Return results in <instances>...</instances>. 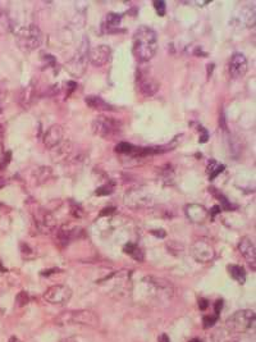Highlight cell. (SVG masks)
<instances>
[{"label":"cell","mask_w":256,"mask_h":342,"mask_svg":"<svg viewBox=\"0 0 256 342\" xmlns=\"http://www.w3.org/2000/svg\"><path fill=\"white\" fill-rule=\"evenodd\" d=\"M254 320H255V313H254V310H238V312H236L227 319L226 327L230 332L237 335V333H243L249 331L253 327Z\"/></svg>","instance_id":"8992f818"},{"label":"cell","mask_w":256,"mask_h":342,"mask_svg":"<svg viewBox=\"0 0 256 342\" xmlns=\"http://www.w3.org/2000/svg\"><path fill=\"white\" fill-rule=\"evenodd\" d=\"M123 251L126 254H128V255L132 258V259L137 260V262H142L143 260V251L142 249H141L140 246L136 245V244H132V243H128L124 245L123 247Z\"/></svg>","instance_id":"7402d4cb"},{"label":"cell","mask_w":256,"mask_h":342,"mask_svg":"<svg viewBox=\"0 0 256 342\" xmlns=\"http://www.w3.org/2000/svg\"><path fill=\"white\" fill-rule=\"evenodd\" d=\"M4 97H5V90H4L3 85L0 83V100H3Z\"/></svg>","instance_id":"d590c367"},{"label":"cell","mask_w":256,"mask_h":342,"mask_svg":"<svg viewBox=\"0 0 256 342\" xmlns=\"http://www.w3.org/2000/svg\"><path fill=\"white\" fill-rule=\"evenodd\" d=\"M17 44L23 51H31L40 48L43 44V32L36 24H28L22 27L17 32Z\"/></svg>","instance_id":"5b68a950"},{"label":"cell","mask_w":256,"mask_h":342,"mask_svg":"<svg viewBox=\"0 0 256 342\" xmlns=\"http://www.w3.org/2000/svg\"><path fill=\"white\" fill-rule=\"evenodd\" d=\"M209 306V302L207 299H199V308L200 310H207Z\"/></svg>","instance_id":"d6a6232c"},{"label":"cell","mask_w":256,"mask_h":342,"mask_svg":"<svg viewBox=\"0 0 256 342\" xmlns=\"http://www.w3.org/2000/svg\"><path fill=\"white\" fill-rule=\"evenodd\" d=\"M151 233H153V235H155V237H165L166 236L165 231H163V229H159V231H151Z\"/></svg>","instance_id":"836d02e7"},{"label":"cell","mask_w":256,"mask_h":342,"mask_svg":"<svg viewBox=\"0 0 256 342\" xmlns=\"http://www.w3.org/2000/svg\"><path fill=\"white\" fill-rule=\"evenodd\" d=\"M60 342H76L74 341V339H72V337H70V339H64V340H62Z\"/></svg>","instance_id":"f35d334b"},{"label":"cell","mask_w":256,"mask_h":342,"mask_svg":"<svg viewBox=\"0 0 256 342\" xmlns=\"http://www.w3.org/2000/svg\"><path fill=\"white\" fill-rule=\"evenodd\" d=\"M222 306H223V301H222V300H216L215 305H214V310H215V316L216 317H218L220 314Z\"/></svg>","instance_id":"1f68e13d"},{"label":"cell","mask_w":256,"mask_h":342,"mask_svg":"<svg viewBox=\"0 0 256 342\" xmlns=\"http://www.w3.org/2000/svg\"><path fill=\"white\" fill-rule=\"evenodd\" d=\"M124 203L133 209H143L153 206L154 200L151 194L142 189H131L124 196Z\"/></svg>","instance_id":"ba28073f"},{"label":"cell","mask_w":256,"mask_h":342,"mask_svg":"<svg viewBox=\"0 0 256 342\" xmlns=\"http://www.w3.org/2000/svg\"><path fill=\"white\" fill-rule=\"evenodd\" d=\"M158 342H170L169 336L165 335V333H163V335H160L159 337H158Z\"/></svg>","instance_id":"e575fe53"},{"label":"cell","mask_w":256,"mask_h":342,"mask_svg":"<svg viewBox=\"0 0 256 342\" xmlns=\"http://www.w3.org/2000/svg\"><path fill=\"white\" fill-rule=\"evenodd\" d=\"M93 132L104 139H114L122 132V122L109 114H100L93 121Z\"/></svg>","instance_id":"3957f363"},{"label":"cell","mask_w":256,"mask_h":342,"mask_svg":"<svg viewBox=\"0 0 256 342\" xmlns=\"http://www.w3.org/2000/svg\"><path fill=\"white\" fill-rule=\"evenodd\" d=\"M58 326H67V324H81L87 327L99 326V317L91 310H67L60 313L57 318L54 319Z\"/></svg>","instance_id":"7a4b0ae2"},{"label":"cell","mask_w":256,"mask_h":342,"mask_svg":"<svg viewBox=\"0 0 256 342\" xmlns=\"http://www.w3.org/2000/svg\"><path fill=\"white\" fill-rule=\"evenodd\" d=\"M33 177H35V181H36L39 185H43V183L47 182L51 177H53V171L50 167H39L35 173H33Z\"/></svg>","instance_id":"ffe728a7"},{"label":"cell","mask_w":256,"mask_h":342,"mask_svg":"<svg viewBox=\"0 0 256 342\" xmlns=\"http://www.w3.org/2000/svg\"><path fill=\"white\" fill-rule=\"evenodd\" d=\"M89 51H90V43L87 37H83L80 48L77 50L74 55L66 63L67 71L70 72V76L82 77L87 70L89 64Z\"/></svg>","instance_id":"277c9868"},{"label":"cell","mask_w":256,"mask_h":342,"mask_svg":"<svg viewBox=\"0 0 256 342\" xmlns=\"http://www.w3.org/2000/svg\"><path fill=\"white\" fill-rule=\"evenodd\" d=\"M247 59L242 53H234L230 60V74L232 78H242L247 72Z\"/></svg>","instance_id":"5bb4252c"},{"label":"cell","mask_w":256,"mask_h":342,"mask_svg":"<svg viewBox=\"0 0 256 342\" xmlns=\"http://www.w3.org/2000/svg\"><path fill=\"white\" fill-rule=\"evenodd\" d=\"M72 297V290L66 285H54L45 291L44 299L53 305H64Z\"/></svg>","instance_id":"9c48e42d"},{"label":"cell","mask_w":256,"mask_h":342,"mask_svg":"<svg viewBox=\"0 0 256 342\" xmlns=\"http://www.w3.org/2000/svg\"><path fill=\"white\" fill-rule=\"evenodd\" d=\"M73 153V144L70 140L64 139L57 147L50 149V158L54 163H64L70 159Z\"/></svg>","instance_id":"8fae6325"},{"label":"cell","mask_w":256,"mask_h":342,"mask_svg":"<svg viewBox=\"0 0 256 342\" xmlns=\"http://www.w3.org/2000/svg\"><path fill=\"white\" fill-rule=\"evenodd\" d=\"M191 255L199 263H210L215 258V250L207 240H197L191 246Z\"/></svg>","instance_id":"30bf717a"},{"label":"cell","mask_w":256,"mask_h":342,"mask_svg":"<svg viewBox=\"0 0 256 342\" xmlns=\"http://www.w3.org/2000/svg\"><path fill=\"white\" fill-rule=\"evenodd\" d=\"M186 210H187V217H188L192 222L200 223L207 220V217H208L207 209L203 208V206L195 205V204H193V205L187 206Z\"/></svg>","instance_id":"ac0fdd59"},{"label":"cell","mask_w":256,"mask_h":342,"mask_svg":"<svg viewBox=\"0 0 256 342\" xmlns=\"http://www.w3.org/2000/svg\"><path fill=\"white\" fill-rule=\"evenodd\" d=\"M112 212H114V208H110V209H104L103 212L100 213V216H105V214H110Z\"/></svg>","instance_id":"8d00e7d4"},{"label":"cell","mask_w":256,"mask_h":342,"mask_svg":"<svg viewBox=\"0 0 256 342\" xmlns=\"http://www.w3.org/2000/svg\"><path fill=\"white\" fill-rule=\"evenodd\" d=\"M32 218L35 222V227L44 235H50V233H54L57 231V220L54 218V216L49 210L44 209L37 204L33 206Z\"/></svg>","instance_id":"52a82bcc"},{"label":"cell","mask_w":256,"mask_h":342,"mask_svg":"<svg viewBox=\"0 0 256 342\" xmlns=\"http://www.w3.org/2000/svg\"><path fill=\"white\" fill-rule=\"evenodd\" d=\"M28 300H30V297H28V293H24V291H21V293H18L16 297V304L20 306V308H22V306H24L28 304Z\"/></svg>","instance_id":"83f0119b"},{"label":"cell","mask_w":256,"mask_h":342,"mask_svg":"<svg viewBox=\"0 0 256 342\" xmlns=\"http://www.w3.org/2000/svg\"><path fill=\"white\" fill-rule=\"evenodd\" d=\"M8 342H22V341H21V340L18 339V337H16V336H12V337H10L9 341H8Z\"/></svg>","instance_id":"74e56055"},{"label":"cell","mask_w":256,"mask_h":342,"mask_svg":"<svg viewBox=\"0 0 256 342\" xmlns=\"http://www.w3.org/2000/svg\"><path fill=\"white\" fill-rule=\"evenodd\" d=\"M4 185H5V181H4V179L1 178V177H0V189H1V187H3Z\"/></svg>","instance_id":"ab89813d"},{"label":"cell","mask_w":256,"mask_h":342,"mask_svg":"<svg viewBox=\"0 0 256 342\" xmlns=\"http://www.w3.org/2000/svg\"><path fill=\"white\" fill-rule=\"evenodd\" d=\"M216 319H218V317L214 314V316H207V317H204V319H203V327L205 329H208V328H211V327L214 326L216 323Z\"/></svg>","instance_id":"f1b7e54d"},{"label":"cell","mask_w":256,"mask_h":342,"mask_svg":"<svg viewBox=\"0 0 256 342\" xmlns=\"http://www.w3.org/2000/svg\"><path fill=\"white\" fill-rule=\"evenodd\" d=\"M238 250H240L241 255L250 263H255V256H256V251H255V245L249 237H242L238 244Z\"/></svg>","instance_id":"2e32d148"},{"label":"cell","mask_w":256,"mask_h":342,"mask_svg":"<svg viewBox=\"0 0 256 342\" xmlns=\"http://www.w3.org/2000/svg\"><path fill=\"white\" fill-rule=\"evenodd\" d=\"M228 272L232 276V278L238 283H245V281H246V272L241 266L231 264V266H228Z\"/></svg>","instance_id":"603a6c76"},{"label":"cell","mask_w":256,"mask_h":342,"mask_svg":"<svg viewBox=\"0 0 256 342\" xmlns=\"http://www.w3.org/2000/svg\"><path fill=\"white\" fill-rule=\"evenodd\" d=\"M35 97H36V90H35L33 85H28V86H26L21 91L20 104L23 106V108H27V106L32 104Z\"/></svg>","instance_id":"d6986e66"},{"label":"cell","mask_w":256,"mask_h":342,"mask_svg":"<svg viewBox=\"0 0 256 342\" xmlns=\"http://www.w3.org/2000/svg\"><path fill=\"white\" fill-rule=\"evenodd\" d=\"M70 213H72V216L78 217V218H80V217H82V214H83L82 209H81L78 204H74V205H72V210H70Z\"/></svg>","instance_id":"4dcf8cb0"},{"label":"cell","mask_w":256,"mask_h":342,"mask_svg":"<svg viewBox=\"0 0 256 342\" xmlns=\"http://www.w3.org/2000/svg\"><path fill=\"white\" fill-rule=\"evenodd\" d=\"M0 270H4L3 267H1V263H0Z\"/></svg>","instance_id":"b9f144b4"},{"label":"cell","mask_w":256,"mask_h":342,"mask_svg":"<svg viewBox=\"0 0 256 342\" xmlns=\"http://www.w3.org/2000/svg\"><path fill=\"white\" fill-rule=\"evenodd\" d=\"M214 342H237L234 333L230 332L228 329H218L213 335Z\"/></svg>","instance_id":"cb8c5ba5"},{"label":"cell","mask_w":256,"mask_h":342,"mask_svg":"<svg viewBox=\"0 0 256 342\" xmlns=\"http://www.w3.org/2000/svg\"><path fill=\"white\" fill-rule=\"evenodd\" d=\"M188 342H203V340H200V339H192V340H190Z\"/></svg>","instance_id":"60d3db41"},{"label":"cell","mask_w":256,"mask_h":342,"mask_svg":"<svg viewBox=\"0 0 256 342\" xmlns=\"http://www.w3.org/2000/svg\"><path fill=\"white\" fill-rule=\"evenodd\" d=\"M120 20H122V17L119 14L109 13L107 16V21L105 22H107L108 27H116L120 24Z\"/></svg>","instance_id":"4316f807"},{"label":"cell","mask_w":256,"mask_h":342,"mask_svg":"<svg viewBox=\"0 0 256 342\" xmlns=\"http://www.w3.org/2000/svg\"><path fill=\"white\" fill-rule=\"evenodd\" d=\"M64 140V128L60 124H53L44 135V145L47 149H53Z\"/></svg>","instance_id":"9a60e30c"},{"label":"cell","mask_w":256,"mask_h":342,"mask_svg":"<svg viewBox=\"0 0 256 342\" xmlns=\"http://www.w3.org/2000/svg\"><path fill=\"white\" fill-rule=\"evenodd\" d=\"M208 170H209L210 178H214L216 174H219V173L224 170V166L222 163H216V162L211 160V162H209Z\"/></svg>","instance_id":"d4e9b609"},{"label":"cell","mask_w":256,"mask_h":342,"mask_svg":"<svg viewBox=\"0 0 256 342\" xmlns=\"http://www.w3.org/2000/svg\"><path fill=\"white\" fill-rule=\"evenodd\" d=\"M154 7H155L159 16H164V14H165V3H164V1H162V0L154 1Z\"/></svg>","instance_id":"f546056e"},{"label":"cell","mask_w":256,"mask_h":342,"mask_svg":"<svg viewBox=\"0 0 256 342\" xmlns=\"http://www.w3.org/2000/svg\"><path fill=\"white\" fill-rule=\"evenodd\" d=\"M86 104L90 106L91 109L100 112V113H108V112H112L114 110V108L110 105L109 103H107L105 100L101 99L100 97H95V95H90L85 99Z\"/></svg>","instance_id":"e0dca14e"},{"label":"cell","mask_w":256,"mask_h":342,"mask_svg":"<svg viewBox=\"0 0 256 342\" xmlns=\"http://www.w3.org/2000/svg\"><path fill=\"white\" fill-rule=\"evenodd\" d=\"M158 50V37L153 28L139 27L133 35V54L141 62H149Z\"/></svg>","instance_id":"6da1fadb"},{"label":"cell","mask_w":256,"mask_h":342,"mask_svg":"<svg viewBox=\"0 0 256 342\" xmlns=\"http://www.w3.org/2000/svg\"><path fill=\"white\" fill-rule=\"evenodd\" d=\"M13 30V21L5 10L0 9V35H7Z\"/></svg>","instance_id":"44dd1931"},{"label":"cell","mask_w":256,"mask_h":342,"mask_svg":"<svg viewBox=\"0 0 256 342\" xmlns=\"http://www.w3.org/2000/svg\"><path fill=\"white\" fill-rule=\"evenodd\" d=\"M137 83H139V89H140L141 94L145 95V97H153L160 89V83L158 82L157 78H154L147 72H140L139 73Z\"/></svg>","instance_id":"7c38bea8"},{"label":"cell","mask_w":256,"mask_h":342,"mask_svg":"<svg viewBox=\"0 0 256 342\" xmlns=\"http://www.w3.org/2000/svg\"><path fill=\"white\" fill-rule=\"evenodd\" d=\"M114 182H108L105 183V185H103V186H100L99 189L96 190V195L99 196H105V195H109V194H112L114 191Z\"/></svg>","instance_id":"484cf974"},{"label":"cell","mask_w":256,"mask_h":342,"mask_svg":"<svg viewBox=\"0 0 256 342\" xmlns=\"http://www.w3.org/2000/svg\"><path fill=\"white\" fill-rule=\"evenodd\" d=\"M112 58V49L108 45H97L89 51V60L95 67H103L109 63Z\"/></svg>","instance_id":"4fadbf2b"}]
</instances>
